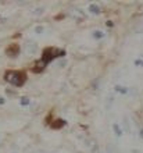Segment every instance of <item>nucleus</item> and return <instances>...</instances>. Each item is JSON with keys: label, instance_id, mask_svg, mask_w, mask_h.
Wrapping results in <instances>:
<instances>
[{"label": "nucleus", "instance_id": "nucleus-1", "mask_svg": "<svg viewBox=\"0 0 143 153\" xmlns=\"http://www.w3.org/2000/svg\"><path fill=\"white\" fill-rule=\"evenodd\" d=\"M4 79L14 86H22L27 82V74L24 71H7L4 74Z\"/></svg>", "mask_w": 143, "mask_h": 153}, {"label": "nucleus", "instance_id": "nucleus-2", "mask_svg": "<svg viewBox=\"0 0 143 153\" xmlns=\"http://www.w3.org/2000/svg\"><path fill=\"white\" fill-rule=\"evenodd\" d=\"M65 56V50L63 49H56V48H46L42 52V57H40V61L43 63L44 65H47L49 63L57 57H64Z\"/></svg>", "mask_w": 143, "mask_h": 153}, {"label": "nucleus", "instance_id": "nucleus-3", "mask_svg": "<svg viewBox=\"0 0 143 153\" xmlns=\"http://www.w3.org/2000/svg\"><path fill=\"white\" fill-rule=\"evenodd\" d=\"M18 53H20V46L16 43L10 45L7 49H6V54H7L8 57H17L18 56Z\"/></svg>", "mask_w": 143, "mask_h": 153}, {"label": "nucleus", "instance_id": "nucleus-4", "mask_svg": "<svg viewBox=\"0 0 143 153\" xmlns=\"http://www.w3.org/2000/svg\"><path fill=\"white\" fill-rule=\"evenodd\" d=\"M36 45L33 43V42H28L27 43V46H25V52L27 53H29V54H33V53L36 52Z\"/></svg>", "mask_w": 143, "mask_h": 153}, {"label": "nucleus", "instance_id": "nucleus-5", "mask_svg": "<svg viewBox=\"0 0 143 153\" xmlns=\"http://www.w3.org/2000/svg\"><path fill=\"white\" fill-rule=\"evenodd\" d=\"M44 67H46V65H44L42 61H38V63L35 64V67L32 68V71H33V73H40V71H43Z\"/></svg>", "mask_w": 143, "mask_h": 153}, {"label": "nucleus", "instance_id": "nucleus-6", "mask_svg": "<svg viewBox=\"0 0 143 153\" xmlns=\"http://www.w3.org/2000/svg\"><path fill=\"white\" fill-rule=\"evenodd\" d=\"M64 124H65V121H63V120H56L54 123H52V128H53V129H59V128H61Z\"/></svg>", "mask_w": 143, "mask_h": 153}, {"label": "nucleus", "instance_id": "nucleus-7", "mask_svg": "<svg viewBox=\"0 0 143 153\" xmlns=\"http://www.w3.org/2000/svg\"><path fill=\"white\" fill-rule=\"evenodd\" d=\"M89 11H90L92 14H99L100 7L97 6V4H90V6H89Z\"/></svg>", "mask_w": 143, "mask_h": 153}, {"label": "nucleus", "instance_id": "nucleus-8", "mask_svg": "<svg viewBox=\"0 0 143 153\" xmlns=\"http://www.w3.org/2000/svg\"><path fill=\"white\" fill-rule=\"evenodd\" d=\"M113 129H114V134L117 135V137H121V135H122V129H121V127H119L118 124L113 125Z\"/></svg>", "mask_w": 143, "mask_h": 153}, {"label": "nucleus", "instance_id": "nucleus-9", "mask_svg": "<svg viewBox=\"0 0 143 153\" xmlns=\"http://www.w3.org/2000/svg\"><path fill=\"white\" fill-rule=\"evenodd\" d=\"M115 92H119V93H128V88H125V86H121V85H115Z\"/></svg>", "mask_w": 143, "mask_h": 153}, {"label": "nucleus", "instance_id": "nucleus-10", "mask_svg": "<svg viewBox=\"0 0 143 153\" xmlns=\"http://www.w3.org/2000/svg\"><path fill=\"white\" fill-rule=\"evenodd\" d=\"M103 36H104V33L102 32V31H95V32H93V38H95V39H102Z\"/></svg>", "mask_w": 143, "mask_h": 153}, {"label": "nucleus", "instance_id": "nucleus-11", "mask_svg": "<svg viewBox=\"0 0 143 153\" xmlns=\"http://www.w3.org/2000/svg\"><path fill=\"white\" fill-rule=\"evenodd\" d=\"M20 103H21V106H28L31 103V100H29V97H21Z\"/></svg>", "mask_w": 143, "mask_h": 153}, {"label": "nucleus", "instance_id": "nucleus-12", "mask_svg": "<svg viewBox=\"0 0 143 153\" xmlns=\"http://www.w3.org/2000/svg\"><path fill=\"white\" fill-rule=\"evenodd\" d=\"M107 153H115V149H114V146L110 143V145H107Z\"/></svg>", "mask_w": 143, "mask_h": 153}, {"label": "nucleus", "instance_id": "nucleus-13", "mask_svg": "<svg viewBox=\"0 0 143 153\" xmlns=\"http://www.w3.org/2000/svg\"><path fill=\"white\" fill-rule=\"evenodd\" d=\"M92 152H93V153H99V146H97V143H95V145H93Z\"/></svg>", "mask_w": 143, "mask_h": 153}, {"label": "nucleus", "instance_id": "nucleus-14", "mask_svg": "<svg viewBox=\"0 0 143 153\" xmlns=\"http://www.w3.org/2000/svg\"><path fill=\"white\" fill-rule=\"evenodd\" d=\"M124 120H125V131H127V132H129V129H131V128H129V125H128V118L125 117Z\"/></svg>", "mask_w": 143, "mask_h": 153}, {"label": "nucleus", "instance_id": "nucleus-15", "mask_svg": "<svg viewBox=\"0 0 143 153\" xmlns=\"http://www.w3.org/2000/svg\"><path fill=\"white\" fill-rule=\"evenodd\" d=\"M35 31H36V33H42L43 32V27H36Z\"/></svg>", "mask_w": 143, "mask_h": 153}, {"label": "nucleus", "instance_id": "nucleus-16", "mask_svg": "<svg viewBox=\"0 0 143 153\" xmlns=\"http://www.w3.org/2000/svg\"><path fill=\"white\" fill-rule=\"evenodd\" d=\"M135 64H136V65H142V67H143V61H142V60H136Z\"/></svg>", "mask_w": 143, "mask_h": 153}, {"label": "nucleus", "instance_id": "nucleus-17", "mask_svg": "<svg viewBox=\"0 0 143 153\" xmlns=\"http://www.w3.org/2000/svg\"><path fill=\"white\" fill-rule=\"evenodd\" d=\"M139 137H140V138H142V139H143V128H142V129H140V131H139Z\"/></svg>", "mask_w": 143, "mask_h": 153}, {"label": "nucleus", "instance_id": "nucleus-18", "mask_svg": "<svg viewBox=\"0 0 143 153\" xmlns=\"http://www.w3.org/2000/svg\"><path fill=\"white\" fill-rule=\"evenodd\" d=\"M4 102H6V100H4L3 97H0V105H4Z\"/></svg>", "mask_w": 143, "mask_h": 153}]
</instances>
